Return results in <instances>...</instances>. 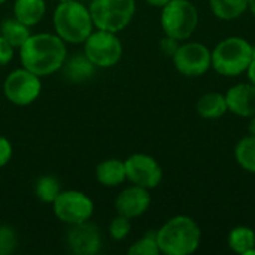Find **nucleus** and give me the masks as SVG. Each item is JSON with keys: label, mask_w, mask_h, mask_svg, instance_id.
Instances as JSON below:
<instances>
[{"label": "nucleus", "mask_w": 255, "mask_h": 255, "mask_svg": "<svg viewBox=\"0 0 255 255\" xmlns=\"http://www.w3.org/2000/svg\"><path fill=\"white\" fill-rule=\"evenodd\" d=\"M197 115L203 120H218L229 112L226 94L218 91H209L199 97L196 103Z\"/></svg>", "instance_id": "obj_16"}, {"label": "nucleus", "mask_w": 255, "mask_h": 255, "mask_svg": "<svg viewBox=\"0 0 255 255\" xmlns=\"http://www.w3.org/2000/svg\"><path fill=\"white\" fill-rule=\"evenodd\" d=\"M247 75H248V81L251 84L255 85V49H254V55H253V60H251V64L247 70Z\"/></svg>", "instance_id": "obj_30"}, {"label": "nucleus", "mask_w": 255, "mask_h": 255, "mask_svg": "<svg viewBox=\"0 0 255 255\" xmlns=\"http://www.w3.org/2000/svg\"><path fill=\"white\" fill-rule=\"evenodd\" d=\"M7 0H0V4H3V3H6Z\"/></svg>", "instance_id": "obj_35"}, {"label": "nucleus", "mask_w": 255, "mask_h": 255, "mask_svg": "<svg viewBox=\"0 0 255 255\" xmlns=\"http://www.w3.org/2000/svg\"><path fill=\"white\" fill-rule=\"evenodd\" d=\"M96 179L102 187L115 188L127 181L126 164L118 158H108L97 164L96 167Z\"/></svg>", "instance_id": "obj_15"}, {"label": "nucleus", "mask_w": 255, "mask_h": 255, "mask_svg": "<svg viewBox=\"0 0 255 255\" xmlns=\"http://www.w3.org/2000/svg\"><path fill=\"white\" fill-rule=\"evenodd\" d=\"M52 212L61 223L67 226H76L91 220L94 214V202L82 191L61 190V193L52 202Z\"/></svg>", "instance_id": "obj_8"}, {"label": "nucleus", "mask_w": 255, "mask_h": 255, "mask_svg": "<svg viewBox=\"0 0 255 255\" xmlns=\"http://www.w3.org/2000/svg\"><path fill=\"white\" fill-rule=\"evenodd\" d=\"M209 7L221 21H233L248 10V0H209Z\"/></svg>", "instance_id": "obj_19"}, {"label": "nucleus", "mask_w": 255, "mask_h": 255, "mask_svg": "<svg viewBox=\"0 0 255 255\" xmlns=\"http://www.w3.org/2000/svg\"><path fill=\"white\" fill-rule=\"evenodd\" d=\"M172 60L175 69L187 78H199L212 67L211 49L202 42L181 43Z\"/></svg>", "instance_id": "obj_10"}, {"label": "nucleus", "mask_w": 255, "mask_h": 255, "mask_svg": "<svg viewBox=\"0 0 255 255\" xmlns=\"http://www.w3.org/2000/svg\"><path fill=\"white\" fill-rule=\"evenodd\" d=\"M229 248L239 255H245L248 250L255 247V230L248 226H238L230 230L227 236Z\"/></svg>", "instance_id": "obj_21"}, {"label": "nucleus", "mask_w": 255, "mask_h": 255, "mask_svg": "<svg viewBox=\"0 0 255 255\" xmlns=\"http://www.w3.org/2000/svg\"><path fill=\"white\" fill-rule=\"evenodd\" d=\"M61 69H63V75L67 81L79 84V82H85L93 78L96 66L88 60V57L84 52H81V54L72 55L70 58H66Z\"/></svg>", "instance_id": "obj_17"}, {"label": "nucleus", "mask_w": 255, "mask_h": 255, "mask_svg": "<svg viewBox=\"0 0 255 255\" xmlns=\"http://www.w3.org/2000/svg\"><path fill=\"white\" fill-rule=\"evenodd\" d=\"M151 206L149 190L131 184L124 188L115 199V211L118 215L134 220L142 217Z\"/></svg>", "instance_id": "obj_13"}, {"label": "nucleus", "mask_w": 255, "mask_h": 255, "mask_svg": "<svg viewBox=\"0 0 255 255\" xmlns=\"http://www.w3.org/2000/svg\"><path fill=\"white\" fill-rule=\"evenodd\" d=\"M52 25L55 34L72 45L84 43L94 28L90 9L78 0L60 1L52 13Z\"/></svg>", "instance_id": "obj_3"}, {"label": "nucleus", "mask_w": 255, "mask_h": 255, "mask_svg": "<svg viewBox=\"0 0 255 255\" xmlns=\"http://www.w3.org/2000/svg\"><path fill=\"white\" fill-rule=\"evenodd\" d=\"M130 255H158L160 248L157 242V230H149L146 232L140 239L133 242L130 248L127 250Z\"/></svg>", "instance_id": "obj_24"}, {"label": "nucleus", "mask_w": 255, "mask_h": 255, "mask_svg": "<svg viewBox=\"0 0 255 255\" xmlns=\"http://www.w3.org/2000/svg\"><path fill=\"white\" fill-rule=\"evenodd\" d=\"M227 108L236 117L251 118L255 115V85L248 82H239L232 85L226 93Z\"/></svg>", "instance_id": "obj_14"}, {"label": "nucleus", "mask_w": 255, "mask_h": 255, "mask_svg": "<svg viewBox=\"0 0 255 255\" xmlns=\"http://www.w3.org/2000/svg\"><path fill=\"white\" fill-rule=\"evenodd\" d=\"M15 48L3 37L0 36V66H7L13 58Z\"/></svg>", "instance_id": "obj_28"}, {"label": "nucleus", "mask_w": 255, "mask_h": 255, "mask_svg": "<svg viewBox=\"0 0 255 255\" xmlns=\"http://www.w3.org/2000/svg\"><path fill=\"white\" fill-rule=\"evenodd\" d=\"M12 155H13V148L10 140L4 136H0V169L4 167L12 160Z\"/></svg>", "instance_id": "obj_27"}, {"label": "nucleus", "mask_w": 255, "mask_h": 255, "mask_svg": "<svg viewBox=\"0 0 255 255\" xmlns=\"http://www.w3.org/2000/svg\"><path fill=\"white\" fill-rule=\"evenodd\" d=\"M61 193V184L55 176L43 175L34 182V194L42 203H51Z\"/></svg>", "instance_id": "obj_23"}, {"label": "nucleus", "mask_w": 255, "mask_h": 255, "mask_svg": "<svg viewBox=\"0 0 255 255\" xmlns=\"http://www.w3.org/2000/svg\"><path fill=\"white\" fill-rule=\"evenodd\" d=\"M245 255H255V247H253L251 250H248V251H247V254H245Z\"/></svg>", "instance_id": "obj_34"}, {"label": "nucleus", "mask_w": 255, "mask_h": 255, "mask_svg": "<svg viewBox=\"0 0 255 255\" xmlns=\"http://www.w3.org/2000/svg\"><path fill=\"white\" fill-rule=\"evenodd\" d=\"M160 253L164 255L194 254L202 242L199 224L188 215H175L157 230Z\"/></svg>", "instance_id": "obj_2"}, {"label": "nucleus", "mask_w": 255, "mask_h": 255, "mask_svg": "<svg viewBox=\"0 0 255 255\" xmlns=\"http://www.w3.org/2000/svg\"><path fill=\"white\" fill-rule=\"evenodd\" d=\"M255 46L245 37L230 36L220 40L214 49H211L212 55V69L226 78L239 76L247 73Z\"/></svg>", "instance_id": "obj_4"}, {"label": "nucleus", "mask_w": 255, "mask_h": 255, "mask_svg": "<svg viewBox=\"0 0 255 255\" xmlns=\"http://www.w3.org/2000/svg\"><path fill=\"white\" fill-rule=\"evenodd\" d=\"M248 131H250V134L255 136V115L250 118V123H248Z\"/></svg>", "instance_id": "obj_32"}, {"label": "nucleus", "mask_w": 255, "mask_h": 255, "mask_svg": "<svg viewBox=\"0 0 255 255\" xmlns=\"http://www.w3.org/2000/svg\"><path fill=\"white\" fill-rule=\"evenodd\" d=\"M18 54L21 67L42 78L61 70L67 58V46L55 33H36L18 48Z\"/></svg>", "instance_id": "obj_1"}, {"label": "nucleus", "mask_w": 255, "mask_h": 255, "mask_svg": "<svg viewBox=\"0 0 255 255\" xmlns=\"http://www.w3.org/2000/svg\"><path fill=\"white\" fill-rule=\"evenodd\" d=\"M30 34V27L18 21L15 16L6 18L0 22V36H3L15 49H18Z\"/></svg>", "instance_id": "obj_20"}, {"label": "nucleus", "mask_w": 255, "mask_h": 255, "mask_svg": "<svg viewBox=\"0 0 255 255\" xmlns=\"http://www.w3.org/2000/svg\"><path fill=\"white\" fill-rule=\"evenodd\" d=\"M235 158L245 172L255 175V136H245L236 143Z\"/></svg>", "instance_id": "obj_22"}, {"label": "nucleus", "mask_w": 255, "mask_h": 255, "mask_svg": "<svg viewBox=\"0 0 255 255\" xmlns=\"http://www.w3.org/2000/svg\"><path fill=\"white\" fill-rule=\"evenodd\" d=\"M84 54L96 67H114L123 57V43L118 33L96 28L84 42Z\"/></svg>", "instance_id": "obj_7"}, {"label": "nucleus", "mask_w": 255, "mask_h": 255, "mask_svg": "<svg viewBox=\"0 0 255 255\" xmlns=\"http://www.w3.org/2000/svg\"><path fill=\"white\" fill-rule=\"evenodd\" d=\"M179 45H181L179 40H176V39H173V37H170V36H166V34H164V37L160 40V49H161V52H163L164 55H167V57H173V54L176 52V49L179 48Z\"/></svg>", "instance_id": "obj_29"}, {"label": "nucleus", "mask_w": 255, "mask_h": 255, "mask_svg": "<svg viewBox=\"0 0 255 255\" xmlns=\"http://www.w3.org/2000/svg\"><path fill=\"white\" fill-rule=\"evenodd\" d=\"M145 1H146L149 6H152V7H160V9H161V7H163L164 4H167L170 0H145Z\"/></svg>", "instance_id": "obj_31"}, {"label": "nucleus", "mask_w": 255, "mask_h": 255, "mask_svg": "<svg viewBox=\"0 0 255 255\" xmlns=\"http://www.w3.org/2000/svg\"><path fill=\"white\" fill-rule=\"evenodd\" d=\"M124 164L128 182L146 190H154L161 184L163 169L152 155L136 152L127 157Z\"/></svg>", "instance_id": "obj_11"}, {"label": "nucleus", "mask_w": 255, "mask_h": 255, "mask_svg": "<svg viewBox=\"0 0 255 255\" xmlns=\"http://www.w3.org/2000/svg\"><path fill=\"white\" fill-rule=\"evenodd\" d=\"M163 33L176 40H188L197 30L199 10L191 0H170L161 7Z\"/></svg>", "instance_id": "obj_5"}, {"label": "nucleus", "mask_w": 255, "mask_h": 255, "mask_svg": "<svg viewBox=\"0 0 255 255\" xmlns=\"http://www.w3.org/2000/svg\"><path fill=\"white\" fill-rule=\"evenodd\" d=\"M131 232V220L123 215H117L109 224V236L114 241H124Z\"/></svg>", "instance_id": "obj_25"}, {"label": "nucleus", "mask_w": 255, "mask_h": 255, "mask_svg": "<svg viewBox=\"0 0 255 255\" xmlns=\"http://www.w3.org/2000/svg\"><path fill=\"white\" fill-rule=\"evenodd\" d=\"M40 76L24 67L12 70L3 82V94L15 106H28L34 103L40 96Z\"/></svg>", "instance_id": "obj_9"}, {"label": "nucleus", "mask_w": 255, "mask_h": 255, "mask_svg": "<svg viewBox=\"0 0 255 255\" xmlns=\"http://www.w3.org/2000/svg\"><path fill=\"white\" fill-rule=\"evenodd\" d=\"M67 247L75 255H94L102 250V233L91 223L70 226L66 236Z\"/></svg>", "instance_id": "obj_12"}, {"label": "nucleus", "mask_w": 255, "mask_h": 255, "mask_svg": "<svg viewBox=\"0 0 255 255\" xmlns=\"http://www.w3.org/2000/svg\"><path fill=\"white\" fill-rule=\"evenodd\" d=\"M60 1H67V0H60Z\"/></svg>", "instance_id": "obj_36"}, {"label": "nucleus", "mask_w": 255, "mask_h": 255, "mask_svg": "<svg viewBox=\"0 0 255 255\" xmlns=\"http://www.w3.org/2000/svg\"><path fill=\"white\" fill-rule=\"evenodd\" d=\"M18 247V235L9 226H0V255L15 253Z\"/></svg>", "instance_id": "obj_26"}, {"label": "nucleus", "mask_w": 255, "mask_h": 255, "mask_svg": "<svg viewBox=\"0 0 255 255\" xmlns=\"http://www.w3.org/2000/svg\"><path fill=\"white\" fill-rule=\"evenodd\" d=\"M248 10L253 13V16L255 18V0H248Z\"/></svg>", "instance_id": "obj_33"}, {"label": "nucleus", "mask_w": 255, "mask_h": 255, "mask_svg": "<svg viewBox=\"0 0 255 255\" xmlns=\"http://www.w3.org/2000/svg\"><path fill=\"white\" fill-rule=\"evenodd\" d=\"M88 9L94 28L120 33L131 22L136 0H91Z\"/></svg>", "instance_id": "obj_6"}, {"label": "nucleus", "mask_w": 255, "mask_h": 255, "mask_svg": "<svg viewBox=\"0 0 255 255\" xmlns=\"http://www.w3.org/2000/svg\"><path fill=\"white\" fill-rule=\"evenodd\" d=\"M12 12L18 21L33 27L43 19L46 13V3L45 0H15Z\"/></svg>", "instance_id": "obj_18"}]
</instances>
